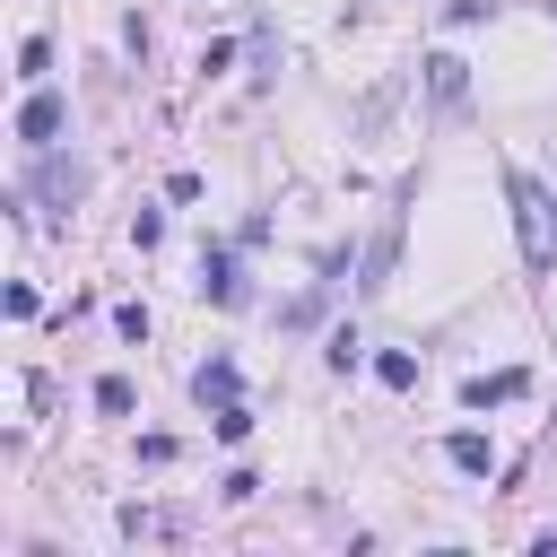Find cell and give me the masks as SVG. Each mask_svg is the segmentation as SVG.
Wrapping results in <instances>:
<instances>
[{
    "mask_svg": "<svg viewBox=\"0 0 557 557\" xmlns=\"http://www.w3.org/2000/svg\"><path fill=\"white\" fill-rule=\"evenodd\" d=\"M374 383H383V392H418V357H409V348H383V357H374Z\"/></svg>",
    "mask_w": 557,
    "mask_h": 557,
    "instance_id": "9c48e42d",
    "label": "cell"
},
{
    "mask_svg": "<svg viewBox=\"0 0 557 557\" xmlns=\"http://www.w3.org/2000/svg\"><path fill=\"white\" fill-rule=\"evenodd\" d=\"M96 409H104V418H131V409H139L131 374H104V383H96Z\"/></svg>",
    "mask_w": 557,
    "mask_h": 557,
    "instance_id": "30bf717a",
    "label": "cell"
},
{
    "mask_svg": "<svg viewBox=\"0 0 557 557\" xmlns=\"http://www.w3.org/2000/svg\"><path fill=\"white\" fill-rule=\"evenodd\" d=\"M35 191H44V200H61V209H70V200H78V191H87V165H78V157H52V165H44V174H35Z\"/></svg>",
    "mask_w": 557,
    "mask_h": 557,
    "instance_id": "52a82bcc",
    "label": "cell"
},
{
    "mask_svg": "<svg viewBox=\"0 0 557 557\" xmlns=\"http://www.w3.org/2000/svg\"><path fill=\"white\" fill-rule=\"evenodd\" d=\"M191 400H200V409H218V400H235V357H209V366L191 374Z\"/></svg>",
    "mask_w": 557,
    "mask_h": 557,
    "instance_id": "ba28073f",
    "label": "cell"
},
{
    "mask_svg": "<svg viewBox=\"0 0 557 557\" xmlns=\"http://www.w3.org/2000/svg\"><path fill=\"white\" fill-rule=\"evenodd\" d=\"M200 296H209V305H244V278H235V252H200Z\"/></svg>",
    "mask_w": 557,
    "mask_h": 557,
    "instance_id": "8992f818",
    "label": "cell"
},
{
    "mask_svg": "<svg viewBox=\"0 0 557 557\" xmlns=\"http://www.w3.org/2000/svg\"><path fill=\"white\" fill-rule=\"evenodd\" d=\"M113 331L122 339H148V305H113Z\"/></svg>",
    "mask_w": 557,
    "mask_h": 557,
    "instance_id": "9a60e30c",
    "label": "cell"
},
{
    "mask_svg": "<svg viewBox=\"0 0 557 557\" xmlns=\"http://www.w3.org/2000/svg\"><path fill=\"white\" fill-rule=\"evenodd\" d=\"M322 357H331V374H357V357H366V339H357V331H331V348H322Z\"/></svg>",
    "mask_w": 557,
    "mask_h": 557,
    "instance_id": "7c38bea8",
    "label": "cell"
},
{
    "mask_svg": "<svg viewBox=\"0 0 557 557\" xmlns=\"http://www.w3.org/2000/svg\"><path fill=\"white\" fill-rule=\"evenodd\" d=\"M426 87H435V104H461L470 96V61L461 52H426Z\"/></svg>",
    "mask_w": 557,
    "mask_h": 557,
    "instance_id": "5b68a950",
    "label": "cell"
},
{
    "mask_svg": "<svg viewBox=\"0 0 557 557\" xmlns=\"http://www.w3.org/2000/svg\"><path fill=\"white\" fill-rule=\"evenodd\" d=\"M522 392H531L522 366H505V374H470V383H461V409H505V400H522Z\"/></svg>",
    "mask_w": 557,
    "mask_h": 557,
    "instance_id": "3957f363",
    "label": "cell"
},
{
    "mask_svg": "<svg viewBox=\"0 0 557 557\" xmlns=\"http://www.w3.org/2000/svg\"><path fill=\"white\" fill-rule=\"evenodd\" d=\"M44 70H52V44L26 35V44H17V78H44Z\"/></svg>",
    "mask_w": 557,
    "mask_h": 557,
    "instance_id": "4fadbf2b",
    "label": "cell"
},
{
    "mask_svg": "<svg viewBox=\"0 0 557 557\" xmlns=\"http://www.w3.org/2000/svg\"><path fill=\"white\" fill-rule=\"evenodd\" d=\"M209 426H218V444H244V435H252V409H244V400H218Z\"/></svg>",
    "mask_w": 557,
    "mask_h": 557,
    "instance_id": "8fae6325",
    "label": "cell"
},
{
    "mask_svg": "<svg viewBox=\"0 0 557 557\" xmlns=\"http://www.w3.org/2000/svg\"><path fill=\"white\" fill-rule=\"evenodd\" d=\"M444 461L470 470V479H487V470H496V444H487L479 426H453V435H444Z\"/></svg>",
    "mask_w": 557,
    "mask_h": 557,
    "instance_id": "277c9868",
    "label": "cell"
},
{
    "mask_svg": "<svg viewBox=\"0 0 557 557\" xmlns=\"http://www.w3.org/2000/svg\"><path fill=\"white\" fill-rule=\"evenodd\" d=\"M218 496H226V505H244V496H261V470H226V479H218Z\"/></svg>",
    "mask_w": 557,
    "mask_h": 557,
    "instance_id": "5bb4252c",
    "label": "cell"
},
{
    "mask_svg": "<svg viewBox=\"0 0 557 557\" xmlns=\"http://www.w3.org/2000/svg\"><path fill=\"white\" fill-rule=\"evenodd\" d=\"M505 200H513V226H522V261H531V270H548V261H557V235H548V191H540L522 165H505Z\"/></svg>",
    "mask_w": 557,
    "mask_h": 557,
    "instance_id": "6da1fadb",
    "label": "cell"
},
{
    "mask_svg": "<svg viewBox=\"0 0 557 557\" xmlns=\"http://www.w3.org/2000/svg\"><path fill=\"white\" fill-rule=\"evenodd\" d=\"M61 131H70V104H61L52 87H35V96L17 104V139H26V148H52Z\"/></svg>",
    "mask_w": 557,
    "mask_h": 557,
    "instance_id": "7a4b0ae2",
    "label": "cell"
}]
</instances>
